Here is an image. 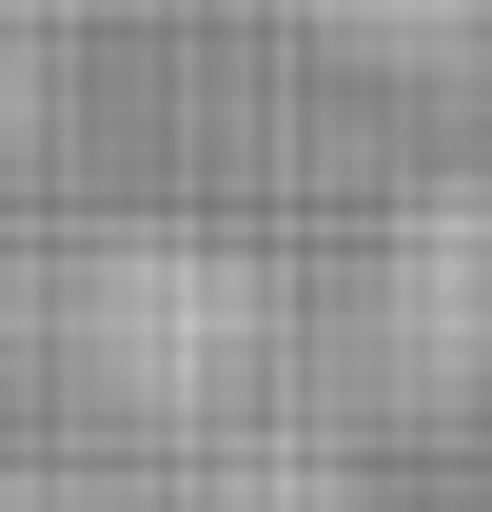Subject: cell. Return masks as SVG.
<instances>
[{"instance_id": "obj_1", "label": "cell", "mask_w": 492, "mask_h": 512, "mask_svg": "<svg viewBox=\"0 0 492 512\" xmlns=\"http://www.w3.org/2000/svg\"><path fill=\"white\" fill-rule=\"evenodd\" d=\"M335 20H374V40H414V20H473V0H335Z\"/></svg>"}]
</instances>
